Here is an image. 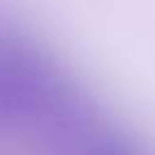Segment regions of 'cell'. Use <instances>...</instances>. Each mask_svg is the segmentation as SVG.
Wrapping results in <instances>:
<instances>
[{"mask_svg": "<svg viewBox=\"0 0 155 155\" xmlns=\"http://www.w3.org/2000/svg\"><path fill=\"white\" fill-rule=\"evenodd\" d=\"M51 41L155 128V0H22Z\"/></svg>", "mask_w": 155, "mask_h": 155, "instance_id": "obj_1", "label": "cell"}]
</instances>
